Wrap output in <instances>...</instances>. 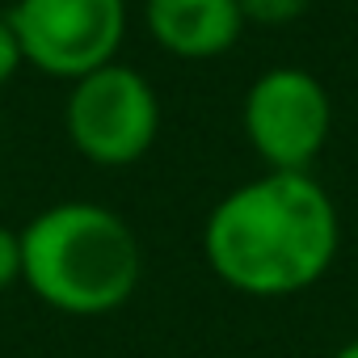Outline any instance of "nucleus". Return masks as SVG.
I'll return each instance as SVG.
<instances>
[{
	"label": "nucleus",
	"mask_w": 358,
	"mask_h": 358,
	"mask_svg": "<svg viewBox=\"0 0 358 358\" xmlns=\"http://www.w3.org/2000/svg\"><path fill=\"white\" fill-rule=\"evenodd\" d=\"M337 207L312 173H266L215 203L203 253L220 282L245 295H295L337 257Z\"/></svg>",
	"instance_id": "f257e3e1"
},
{
	"label": "nucleus",
	"mask_w": 358,
	"mask_h": 358,
	"mask_svg": "<svg viewBox=\"0 0 358 358\" xmlns=\"http://www.w3.org/2000/svg\"><path fill=\"white\" fill-rule=\"evenodd\" d=\"M139 241L101 203H55L22 232V282L64 316H106L139 287Z\"/></svg>",
	"instance_id": "f03ea898"
},
{
	"label": "nucleus",
	"mask_w": 358,
	"mask_h": 358,
	"mask_svg": "<svg viewBox=\"0 0 358 358\" xmlns=\"http://www.w3.org/2000/svg\"><path fill=\"white\" fill-rule=\"evenodd\" d=\"M9 26L22 59L76 85L114 64L127 34V0H17Z\"/></svg>",
	"instance_id": "7ed1b4c3"
},
{
	"label": "nucleus",
	"mask_w": 358,
	"mask_h": 358,
	"mask_svg": "<svg viewBox=\"0 0 358 358\" xmlns=\"http://www.w3.org/2000/svg\"><path fill=\"white\" fill-rule=\"evenodd\" d=\"M160 131V106L152 85L122 64H106L72 85L68 135L93 164H135Z\"/></svg>",
	"instance_id": "20e7f679"
},
{
	"label": "nucleus",
	"mask_w": 358,
	"mask_h": 358,
	"mask_svg": "<svg viewBox=\"0 0 358 358\" xmlns=\"http://www.w3.org/2000/svg\"><path fill=\"white\" fill-rule=\"evenodd\" d=\"M333 127L324 85L303 68H274L245 93V135L274 173H308Z\"/></svg>",
	"instance_id": "39448f33"
},
{
	"label": "nucleus",
	"mask_w": 358,
	"mask_h": 358,
	"mask_svg": "<svg viewBox=\"0 0 358 358\" xmlns=\"http://www.w3.org/2000/svg\"><path fill=\"white\" fill-rule=\"evenodd\" d=\"M143 22L177 59H215L245 30L241 0H148Z\"/></svg>",
	"instance_id": "423d86ee"
},
{
	"label": "nucleus",
	"mask_w": 358,
	"mask_h": 358,
	"mask_svg": "<svg viewBox=\"0 0 358 358\" xmlns=\"http://www.w3.org/2000/svg\"><path fill=\"white\" fill-rule=\"evenodd\" d=\"M312 0H241V13L245 22H257V26H291L308 13Z\"/></svg>",
	"instance_id": "0eeeda50"
},
{
	"label": "nucleus",
	"mask_w": 358,
	"mask_h": 358,
	"mask_svg": "<svg viewBox=\"0 0 358 358\" xmlns=\"http://www.w3.org/2000/svg\"><path fill=\"white\" fill-rule=\"evenodd\" d=\"M22 278V232L0 224V291H9Z\"/></svg>",
	"instance_id": "6e6552de"
},
{
	"label": "nucleus",
	"mask_w": 358,
	"mask_h": 358,
	"mask_svg": "<svg viewBox=\"0 0 358 358\" xmlns=\"http://www.w3.org/2000/svg\"><path fill=\"white\" fill-rule=\"evenodd\" d=\"M22 68V43L9 26V17H0V85L13 80V72Z\"/></svg>",
	"instance_id": "1a4fd4ad"
},
{
	"label": "nucleus",
	"mask_w": 358,
	"mask_h": 358,
	"mask_svg": "<svg viewBox=\"0 0 358 358\" xmlns=\"http://www.w3.org/2000/svg\"><path fill=\"white\" fill-rule=\"evenodd\" d=\"M333 358H358V341H350V345H341Z\"/></svg>",
	"instance_id": "9d476101"
}]
</instances>
